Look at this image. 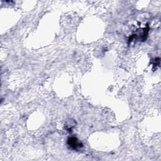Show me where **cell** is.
<instances>
[{"label": "cell", "instance_id": "6da1fadb", "mask_svg": "<svg viewBox=\"0 0 161 161\" xmlns=\"http://www.w3.org/2000/svg\"><path fill=\"white\" fill-rule=\"evenodd\" d=\"M68 144L73 149H77L82 147L83 146L82 144L75 137L69 138L68 140Z\"/></svg>", "mask_w": 161, "mask_h": 161}]
</instances>
